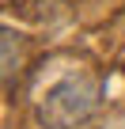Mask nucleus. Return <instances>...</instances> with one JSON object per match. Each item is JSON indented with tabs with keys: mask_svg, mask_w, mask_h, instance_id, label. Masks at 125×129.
Here are the masks:
<instances>
[{
	"mask_svg": "<svg viewBox=\"0 0 125 129\" xmlns=\"http://www.w3.org/2000/svg\"><path fill=\"white\" fill-rule=\"evenodd\" d=\"M23 61V38L12 30H0V80H8Z\"/></svg>",
	"mask_w": 125,
	"mask_h": 129,
	"instance_id": "nucleus-2",
	"label": "nucleus"
},
{
	"mask_svg": "<svg viewBox=\"0 0 125 129\" xmlns=\"http://www.w3.org/2000/svg\"><path fill=\"white\" fill-rule=\"evenodd\" d=\"M95 106H99L95 80L91 76H68L46 95V103L38 110V121L46 129H76L95 114Z\"/></svg>",
	"mask_w": 125,
	"mask_h": 129,
	"instance_id": "nucleus-1",
	"label": "nucleus"
}]
</instances>
